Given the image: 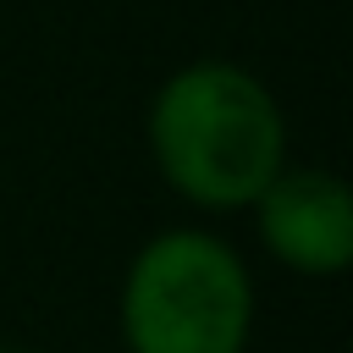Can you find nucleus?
Wrapping results in <instances>:
<instances>
[{
  "label": "nucleus",
  "instance_id": "nucleus-1",
  "mask_svg": "<svg viewBox=\"0 0 353 353\" xmlns=\"http://www.w3.org/2000/svg\"><path fill=\"white\" fill-rule=\"evenodd\" d=\"M160 176L199 210H248L281 171V110L237 66L204 61L176 72L149 110Z\"/></svg>",
  "mask_w": 353,
  "mask_h": 353
},
{
  "label": "nucleus",
  "instance_id": "nucleus-2",
  "mask_svg": "<svg viewBox=\"0 0 353 353\" xmlns=\"http://www.w3.org/2000/svg\"><path fill=\"white\" fill-rule=\"evenodd\" d=\"M116 331L127 353H248L254 276L215 232H160L121 276Z\"/></svg>",
  "mask_w": 353,
  "mask_h": 353
},
{
  "label": "nucleus",
  "instance_id": "nucleus-3",
  "mask_svg": "<svg viewBox=\"0 0 353 353\" xmlns=\"http://www.w3.org/2000/svg\"><path fill=\"white\" fill-rule=\"evenodd\" d=\"M259 243L292 276H342L353 265V199L331 171H276V182L248 204Z\"/></svg>",
  "mask_w": 353,
  "mask_h": 353
},
{
  "label": "nucleus",
  "instance_id": "nucleus-4",
  "mask_svg": "<svg viewBox=\"0 0 353 353\" xmlns=\"http://www.w3.org/2000/svg\"><path fill=\"white\" fill-rule=\"evenodd\" d=\"M0 353H28V347H0Z\"/></svg>",
  "mask_w": 353,
  "mask_h": 353
}]
</instances>
